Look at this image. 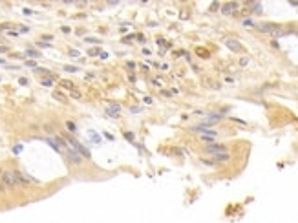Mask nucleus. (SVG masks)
<instances>
[{"instance_id":"nucleus-35","label":"nucleus","mask_w":298,"mask_h":223,"mask_svg":"<svg viewBox=\"0 0 298 223\" xmlns=\"http://www.w3.org/2000/svg\"><path fill=\"white\" fill-rule=\"evenodd\" d=\"M218 7H221V4H220V2H214V4L210 6V9H212V11H214V9H218Z\"/></svg>"},{"instance_id":"nucleus-11","label":"nucleus","mask_w":298,"mask_h":223,"mask_svg":"<svg viewBox=\"0 0 298 223\" xmlns=\"http://www.w3.org/2000/svg\"><path fill=\"white\" fill-rule=\"evenodd\" d=\"M247 7H251L249 15H260L262 13V4H258V2H247Z\"/></svg>"},{"instance_id":"nucleus-10","label":"nucleus","mask_w":298,"mask_h":223,"mask_svg":"<svg viewBox=\"0 0 298 223\" xmlns=\"http://www.w3.org/2000/svg\"><path fill=\"white\" fill-rule=\"evenodd\" d=\"M225 46L229 48V49H232V51H236V53L241 51V44L238 42L236 38H227V40H225Z\"/></svg>"},{"instance_id":"nucleus-2","label":"nucleus","mask_w":298,"mask_h":223,"mask_svg":"<svg viewBox=\"0 0 298 223\" xmlns=\"http://www.w3.org/2000/svg\"><path fill=\"white\" fill-rule=\"evenodd\" d=\"M223 119H225V115H223L221 112H208V113H205V115H203V121L201 123H205L207 126H214V125H218V123L220 121H223Z\"/></svg>"},{"instance_id":"nucleus-31","label":"nucleus","mask_w":298,"mask_h":223,"mask_svg":"<svg viewBox=\"0 0 298 223\" xmlns=\"http://www.w3.org/2000/svg\"><path fill=\"white\" fill-rule=\"evenodd\" d=\"M28 31H29L28 26H20V28H18V33H28Z\"/></svg>"},{"instance_id":"nucleus-36","label":"nucleus","mask_w":298,"mask_h":223,"mask_svg":"<svg viewBox=\"0 0 298 223\" xmlns=\"http://www.w3.org/2000/svg\"><path fill=\"white\" fill-rule=\"evenodd\" d=\"M143 101H145L146 104H152V102H154V99H152V97H145V99H143Z\"/></svg>"},{"instance_id":"nucleus-6","label":"nucleus","mask_w":298,"mask_h":223,"mask_svg":"<svg viewBox=\"0 0 298 223\" xmlns=\"http://www.w3.org/2000/svg\"><path fill=\"white\" fill-rule=\"evenodd\" d=\"M0 177H2V187H6V188H15V187H18V185H17V179H15V176H13V170H11V172H9V170L2 172V174H0Z\"/></svg>"},{"instance_id":"nucleus-24","label":"nucleus","mask_w":298,"mask_h":223,"mask_svg":"<svg viewBox=\"0 0 298 223\" xmlns=\"http://www.w3.org/2000/svg\"><path fill=\"white\" fill-rule=\"evenodd\" d=\"M84 40H86L88 44H99V42H101V40H99V38H95V37H86Z\"/></svg>"},{"instance_id":"nucleus-20","label":"nucleus","mask_w":298,"mask_h":223,"mask_svg":"<svg viewBox=\"0 0 298 223\" xmlns=\"http://www.w3.org/2000/svg\"><path fill=\"white\" fill-rule=\"evenodd\" d=\"M40 84H42V86H46V88H51L53 86V81L49 77L48 79H40Z\"/></svg>"},{"instance_id":"nucleus-30","label":"nucleus","mask_w":298,"mask_h":223,"mask_svg":"<svg viewBox=\"0 0 298 223\" xmlns=\"http://www.w3.org/2000/svg\"><path fill=\"white\" fill-rule=\"evenodd\" d=\"M18 82H20L22 86H28V82H29V81H28L26 77H20V79H18Z\"/></svg>"},{"instance_id":"nucleus-27","label":"nucleus","mask_w":298,"mask_h":223,"mask_svg":"<svg viewBox=\"0 0 298 223\" xmlns=\"http://www.w3.org/2000/svg\"><path fill=\"white\" fill-rule=\"evenodd\" d=\"M37 46H38V48H51V44H48V42H42V40H38V42H37Z\"/></svg>"},{"instance_id":"nucleus-26","label":"nucleus","mask_w":298,"mask_h":223,"mask_svg":"<svg viewBox=\"0 0 298 223\" xmlns=\"http://www.w3.org/2000/svg\"><path fill=\"white\" fill-rule=\"evenodd\" d=\"M106 115H108V117H112V119H119V117H121L117 112H110V110H106Z\"/></svg>"},{"instance_id":"nucleus-4","label":"nucleus","mask_w":298,"mask_h":223,"mask_svg":"<svg viewBox=\"0 0 298 223\" xmlns=\"http://www.w3.org/2000/svg\"><path fill=\"white\" fill-rule=\"evenodd\" d=\"M282 26H278V24H274V22H256V26H254V29H258L260 33H274V31H278Z\"/></svg>"},{"instance_id":"nucleus-28","label":"nucleus","mask_w":298,"mask_h":223,"mask_svg":"<svg viewBox=\"0 0 298 223\" xmlns=\"http://www.w3.org/2000/svg\"><path fill=\"white\" fill-rule=\"evenodd\" d=\"M26 66H28V68H33V70H35V68H37V62H35V61H26Z\"/></svg>"},{"instance_id":"nucleus-43","label":"nucleus","mask_w":298,"mask_h":223,"mask_svg":"<svg viewBox=\"0 0 298 223\" xmlns=\"http://www.w3.org/2000/svg\"><path fill=\"white\" fill-rule=\"evenodd\" d=\"M42 38H44V40H53V35H44Z\"/></svg>"},{"instance_id":"nucleus-5","label":"nucleus","mask_w":298,"mask_h":223,"mask_svg":"<svg viewBox=\"0 0 298 223\" xmlns=\"http://www.w3.org/2000/svg\"><path fill=\"white\" fill-rule=\"evenodd\" d=\"M64 156H66L68 163H71V165H81L82 163V156L79 152H75L73 148H69V146L64 148Z\"/></svg>"},{"instance_id":"nucleus-25","label":"nucleus","mask_w":298,"mask_h":223,"mask_svg":"<svg viewBox=\"0 0 298 223\" xmlns=\"http://www.w3.org/2000/svg\"><path fill=\"white\" fill-rule=\"evenodd\" d=\"M68 55H69V57H73V59H77V57H81V53H79L77 49H69V51H68Z\"/></svg>"},{"instance_id":"nucleus-15","label":"nucleus","mask_w":298,"mask_h":223,"mask_svg":"<svg viewBox=\"0 0 298 223\" xmlns=\"http://www.w3.org/2000/svg\"><path fill=\"white\" fill-rule=\"evenodd\" d=\"M61 86H62V88H66V90H69V92L75 90V84H73L71 81H66V79H62V81H61Z\"/></svg>"},{"instance_id":"nucleus-18","label":"nucleus","mask_w":298,"mask_h":223,"mask_svg":"<svg viewBox=\"0 0 298 223\" xmlns=\"http://www.w3.org/2000/svg\"><path fill=\"white\" fill-rule=\"evenodd\" d=\"M106 110H110V112H117V113H119V110H121V104H119V102H110Z\"/></svg>"},{"instance_id":"nucleus-23","label":"nucleus","mask_w":298,"mask_h":223,"mask_svg":"<svg viewBox=\"0 0 298 223\" xmlns=\"http://www.w3.org/2000/svg\"><path fill=\"white\" fill-rule=\"evenodd\" d=\"M201 163H203V165H207V166H218V165H216V163L212 161V159H205V157L201 159Z\"/></svg>"},{"instance_id":"nucleus-1","label":"nucleus","mask_w":298,"mask_h":223,"mask_svg":"<svg viewBox=\"0 0 298 223\" xmlns=\"http://www.w3.org/2000/svg\"><path fill=\"white\" fill-rule=\"evenodd\" d=\"M62 139L68 143V146H69V148H73V150H75V152H79V154H81L82 157H86V159H90V156H92V154H90V150H88V148L84 146L82 143H79V141H77V139H75V137H73V135H69V133H64V135H62Z\"/></svg>"},{"instance_id":"nucleus-14","label":"nucleus","mask_w":298,"mask_h":223,"mask_svg":"<svg viewBox=\"0 0 298 223\" xmlns=\"http://www.w3.org/2000/svg\"><path fill=\"white\" fill-rule=\"evenodd\" d=\"M66 128H68L69 135H75V133L79 132V130H77V125H75L73 121H68V123H66Z\"/></svg>"},{"instance_id":"nucleus-7","label":"nucleus","mask_w":298,"mask_h":223,"mask_svg":"<svg viewBox=\"0 0 298 223\" xmlns=\"http://www.w3.org/2000/svg\"><path fill=\"white\" fill-rule=\"evenodd\" d=\"M205 152L207 154H221V152H227V145L223 143H210V145H205Z\"/></svg>"},{"instance_id":"nucleus-33","label":"nucleus","mask_w":298,"mask_h":223,"mask_svg":"<svg viewBox=\"0 0 298 223\" xmlns=\"http://www.w3.org/2000/svg\"><path fill=\"white\" fill-rule=\"evenodd\" d=\"M71 97H75V99H81V93H79L77 90H71Z\"/></svg>"},{"instance_id":"nucleus-32","label":"nucleus","mask_w":298,"mask_h":223,"mask_svg":"<svg viewBox=\"0 0 298 223\" xmlns=\"http://www.w3.org/2000/svg\"><path fill=\"white\" fill-rule=\"evenodd\" d=\"M271 46L274 48V49H280V44H278V40H271Z\"/></svg>"},{"instance_id":"nucleus-39","label":"nucleus","mask_w":298,"mask_h":223,"mask_svg":"<svg viewBox=\"0 0 298 223\" xmlns=\"http://www.w3.org/2000/svg\"><path fill=\"white\" fill-rule=\"evenodd\" d=\"M104 137H106V139H110V141H113V135H112V133H108V132H104Z\"/></svg>"},{"instance_id":"nucleus-22","label":"nucleus","mask_w":298,"mask_h":223,"mask_svg":"<svg viewBox=\"0 0 298 223\" xmlns=\"http://www.w3.org/2000/svg\"><path fill=\"white\" fill-rule=\"evenodd\" d=\"M88 53H90L92 57H95V55H101L102 51H101V48H92V49H90V51H88Z\"/></svg>"},{"instance_id":"nucleus-29","label":"nucleus","mask_w":298,"mask_h":223,"mask_svg":"<svg viewBox=\"0 0 298 223\" xmlns=\"http://www.w3.org/2000/svg\"><path fill=\"white\" fill-rule=\"evenodd\" d=\"M231 121H234V123H238V125H243V126H245V125H247V123H245V121H241V119H236V117H231Z\"/></svg>"},{"instance_id":"nucleus-8","label":"nucleus","mask_w":298,"mask_h":223,"mask_svg":"<svg viewBox=\"0 0 298 223\" xmlns=\"http://www.w3.org/2000/svg\"><path fill=\"white\" fill-rule=\"evenodd\" d=\"M240 7L238 2H227V4H221V15H234V11Z\"/></svg>"},{"instance_id":"nucleus-16","label":"nucleus","mask_w":298,"mask_h":223,"mask_svg":"<svg viewBox=\"0 0 298 223\" xmlns=\"http://www.w3.org/2000/svg\"><path fill=\"white\" fill-rule=\"evenodd\" d=\"M53 97L57 99V101H61V102H68V99H66V95H64L62 92H59V90H55L53 92Z\"/></svg>"},{"instance_id":"nucleus-41","label":"nucleus","mask_w":298,"mask_h":223,"mask_svg":"<svg viewBox=\"0 0 298 223\" xmlns=\"http://www.w3.org/2000/svg\"><path fill=\"white\" fill-rule=\"evenodd\" d=\"M22 13H24V15H28V17H29V15H33V11H31V9H28V7H26V9H24V11H22Z\"/></svg>"},{"instance_id":"nucleus-46","label":"nucleus","mask_w":298,"mask_h":223,"mask_svg":"<svg viewBox=\"0 0 298 223\" xmlns=\"http://www.w3.org/2000/svg\"><path fill=\"white\" fill-rule=\"evenodd\" d=\"M2 190H4V187H2V185H0V192H2Z\"/></svg>"},{"instance_id":"nucleus-19","label":"nucleus","mask_w":298,"mask_h":223,"mask_svg":"<svg viewBox=\"0 0 298 223\" xmlns=\"http://www.w3.org/2000/svg\"><path fill=\"white\" fill-rule=\"evenodd\" d=\"M241 24H243L245 28H254V26H256V22L252 20V18H243V20H241Z\"/></svg>"},{"instance_id":"nucleus-38","label":"nucleus","mask_w":298,"mask_h":223,"mask_svg":"<svg viewBox=\"0 0 298 223\" xmlns=\"http://www.w3.org/2000/svg\"><path fill=\"white\" fill-rule=\"evenodd\" d=\"M61 29H62V33H69V31H71V28H68V26H62Z\"/></svg>"},{"instance_id":"nucleus-47","label":"nucleus","mask_w":298,"mask_h":223,"mask_svg":"<svg viewBox=\"0 0 298 223\" xmlns=\"http://www.w3.org/2000/svg\"><path fill=\"white\" fill-rule=\"evenodd\" d=\"M0 174H2V170H0Z\"/></svg>"},{"instance_id":"nucleus-12","label":"nucleus","mask_w":298,"mask_h":223,"mask_svg":"<svg viewBox=\"0 0 298 223\" xmlns=\"http://www.w3.org/2000/svg\"><path fill=\"white\" fill-rule=\"evenodd\" d=\"M24 57H31L33 61H35V59H40V57H42V53H40V51H37V49H33V48H28L26 51H24Z\"/></svg>"},{"instance_id":"nucleus-9","label":"nucleus","mask_w":298,"mask_h":223,"mask_svg":"<svg viewBox=\"0 0 298 223\" xmlns=\"http://www.w3.org/2000/svg\"><path fill=\"white\" fill-rule=\"evenodd\" d=\"M210 159H212V161H214V163H216V165H220V163H227V161H229V159H231V154H229V152H221V154H214V156H212V157H210Z\"/></svg>"},{"instance_id":"nucleus-13","label":"nucleus","mask_w":298,"mask_h":223,"mask_svg":"<svg viewBox=\"0 0 298 223\" xmlns=\"http://www.w3.org/2000/svg\"><path fill=\"white\" fill-rule=\"evenodd\" d=\"M88 137H90V141L93 143V145H101V135H99V133H95L93 130L88 132Z\"/></svg>"},{"instance_id":"nucleus-37","label":"nucleus","mask_w":298,"mask_h":223,"mask_svg":"<svg viewBox=\"0 0 298 223\" xmlns=\"http://www.w3.org/2000/svg\"><path fill=\"white\" fill-rule=\"evenodd\" d=\"M99 59H102V61H106V59H108V53H106V51H102L101 55H99Z\"/></svg>"},{"instance_id":"nucleus-42","label":"nucleus","mask_w":298,"mask_h":223,"mask_svg":"<svg viewBox=\"0 0 298 223\" xmlns=\"http://www.w3.org/2000/svg\"><path fill=\"white\" fill-rule=\"evenodd\" d=\"M20 150H22V146H20V145H18V146H15V148H13V152H15V154H18V152H20Z\"/></svg>"},{"instance_id":"nucleus-21","label":"nucleus","mask_w":298,"mask_h":223,"mask_svg":"<svg viewBox=\"0 0 298 223\" xmlns=\"http://www.w3.org/2000/svg\"><path fill=\"white\" fill-rule=\"evenodd\" d=\"M123 135H125V139L132 141V145H133V143H136V141H133V133H132V132H126V130H125V132H123Z\"/></svg>"},{"instance_id":"nucleus-17","label":"nucleus","mask_w":298,"mask_h":223,"mask_svg":"<svg viewBox=\"0 0 298 223\" xmlns=\"http://www.w3.org/2000/svg\"><path fill=\"white\" fill-rule=\"evenodd\" d=\"M62 70H64V71H68V73H77V71H79V66H71V64H66V66H62Z\"/></svg>"},{"instance_id":"nucleus-45","label":"nucleus","mask_w":298,"mask_h":223,"mask_svg":"<svg viewBox=\"0 0 298 223\" xmlns=\"http://www.w3.org/2000/svg\"><path fill=\"white\" fill-rule=\"evenodd\" d=\"M7 51V48L6 46H0V53H6Z\"/></svg>"},{"instance_id":"nucleus-44","label":"nucleus","mask_w":298,"mask_h":223,"mask_svg":"<svg viewBox=\"0 0 298 223\" xmlns=\"http://www.w3.org/2000/svg\"><path fill=\"white\" fill-rule=\"evenodd\" d=\"M128 79H130V82H133V81H136V75H133V73H130V75H128Z\"/></svg>"},{"instance_id":"nucleus-34","label":"nucleus","mask_w":298,"mask_h":223,"mask_svg":"<svg viewBox=\"0 0 298 223\" xmlns=\"http://www.w3.org/2000/svg\"><path fill=\"white\" fill-rule=\"evenodd\" d=\"M136 38H137V40H139V42H141V44H143V42H145V35H141V33H139V35H136Z\"/></svg>"},{"instance_id":"nucleus-3","label":"nucleus","mask_w":298,"mask_h":223,"mask_svg":"<svg viewBox=\"0 0 298 223\" xmlns=\"http://www.w3.org/2000/svg\"><path fill=\"white\" fill-rule=\"evenodd\" d=\"M13 176H15V179H17L18 187H28V185H31V183H37L35 177L28 176L26 172H20V170H13Z\"/></svg>"},{"instance_id":"nucleus-40","label":"nucleus","mask_w":298,"mask_h":223,"mask_svg":"<svg viewBox=\"0 0 298 223\" xmlns=\"http://www.w3.org/2000/svg\"><path fill=\"white\" fill-rule=\"evenodd\" d=\"M126 66H128V68H130V70H133V68H136V64H133L132 61H128V62H126Z\"/></svg>"}]
</instances>
